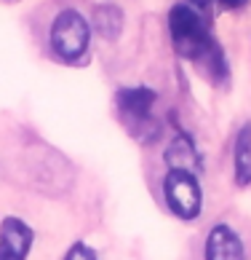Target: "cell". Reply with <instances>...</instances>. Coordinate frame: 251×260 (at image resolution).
I'll list each match as a JSON object with an SVG mask.
<instances>
[{
    "instance_id": "6da1fadb",
    "label": "cell",
    "mask_w": 251,
    "mask_h": 260,
    "mask_svg": "<svg viewBox=\"0 0 251 260\" xmlns=\"http://www.w3.org/2000/svg\"><path fill=\"white\" fill-rule=\"evenodd\" d=\"M169 30L174 49L187 59H200L214 41L208 35V27L195 6H174L169 14Z\"/></svg>"
},
{
    "instance_id": "7a4b0ae2",
    "label": "cell",
    "mask_w": 251,
    "mask_h": 260,
    "mask_svg": "<svg viewBox=\"0 0 251 260\" xmlns=\"http://www.w3.org/2000/svg\"><path fill=\"white\" fill-rule=\"evenodd\" d=\"M163 193H166V204L177 217L182 220H195L200 215V204H203V193H200L198 177L190 169L171 167L166 180H163Z\"/></svg>"
},
{
    "instance_id": "3957f363",
    "label": "cell",
    "mask_w": 251,
    "mask_h": 260,
    "mask_svg": "<svg viewBox=\"0 0 251 260\" xmlns=\"http://www.w3.org/2000/svg\"><path fill=\"white\" fill-rule=\"evenodd\" d=\"M89 41H91V32H89V24L86 19L67 8L59 16L54 19L51 24V49L56 51V56H62L67 62H75L80 59L89 49Z\"/></svg>"
},
{
    "instance_id": "277c9868",
    "label": "cell",
    "mask_w": 251,
    "mask_h": 260,
    "mask_svg": "<svg viewBox=\"0 0 251 260\" xmlns=\"http://www.w3.org/2000/svg\"><path fill=\"white\" fill-rule=\"evenodd\" d=\"M32 247V228L19 217L0 223V260H27Z\"/></svg>"
},
{
    "instance_id": "5b68a950",
    "label": "cell",
    "mask_w": 251,
    "mask_h": 260,
    "mask_svg": "<svg viewBox=\"0 0 251 260\" xmlns=\"http://www.w3.org/2000/svg\"><path fill=\"white\" fill-rule=\"evenodd\" d=\"M115 100H118V108L129 123H147L150 110L155 105V91L147 86H134V89H120Z\"/></svg>"
},
{
    "instance_id": "8992f818",
    "label": "cell",
    "mask_w": 251,
    "mask_h": 260,
    "mask_svg": "<svg viewBox=\"0 0 251 260\" xmlns=\"http://www.w3.org/2000/svg\"><path fill=\"white\" fill-rule=\"evenodd\" d=\"M206 260H243V242L230 225H214L206 239Z\"/></svg>"
},
{
    "instance_id": "52a82bcc",
    "label": "cell",
    "mask_w": 251,
    "mask_h": 260,
    "mask_svg": "<svg viewBox=\"0 0 251 260\" xmlns=\"http://www.w3.org/2000/svg\"><path fill=\"white\" fill-rule=\"evenodd\" d=\"M235 182L238 185L251 182V121L238 132L235 140Z\"/></svg>"
},
{
    "instance_id": "ba28073f",
    "label": "cell",
    "mask_w": 251,
    "mask_h": 260,
    "mask_svg": "<svg viewBox=\"0 0 251 260\" xmlns=\"http://www.w3.org/2000/svg\"><path fill=\"white\" fill-rule=\"evenodd\" d=\"M94 24H96V30H99L104 38L115 41V38L120 35V30H123V14H120V8H115V6H99V8H96V14H94Z\"/></svg>"
},
{
    "instance_id": "9c48e42d",
    "label": "cell",
    "mask_w": 251,
    "mask_h": 260,
    "mask_svg": "<svg viewBox=\"0 0 251 260\" xmlns=\"http://www.w3.org/2000/svg\"><path fill=\"white\" fill-rule=\"evenodd\" d=\"M166 161L171 167H182V169H190V164H200V156L195 153V145L192 140L187 137H179L171 142V148L166 150Z\"/></svg>"
},
{
    "instance_id": "30bf717a",
    "label": "cell",
    "mask_w": 251,
    "mask_h": 260,
    "mask_svg": "<svg viewBox=\"0 0 251 260\" xmlns=\"http://www.w3.org/2000/svg\"><path fill=\"white\" fill-rule=\"evenodd\" d=\"M64 260H99L96 257V252L89 247V244H83V242H75L70 249H67V255Z\"/></svg>"
},
{
    "instance_id": "8fae6325",
    "label": "cell",
    "mask_w": 251,
    "mask_h": 260,
    "mask_svg": "<svg viewBox=\"0 0 251 260\" xmlns=\"http://www.w3.org/2000/svg\"><path fill=\"white\" fill-rule=\"evenodd\" d=\"M219 3L225 6V8H243L248 0H219Z\"/></svg>"
},
{
    "instance_id": "7c38bea8",
    "label": "cell",
    "mask_w": 251,
    "mask_h": 260,
    "mask_svg": "<svg viewBox=\"0 0 251 260\" xmlns=\"http://www.w3.org/2000/svg\"><path fill=\"white\" fill-rule=\"evenodd\" d=\"M208 3H211V0H190V6H195L198 11H206V8H208Z\"/></svg>"
}]
</instances>
